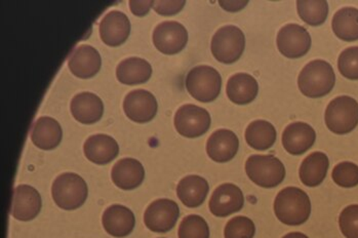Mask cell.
Listing matches in <instances>:
<instances>
[{"label": "cell", "instance_id": "obj_38", "mask_svg": "<svg viewBox=\"0 0 358 238\" xmlns=\"http://www.w3.org/2000/svg\"><path fill=\"white\" fill-rule=\"evenodd\" d=\"M248 1H241V2H220V6L222 8H225L226 10H229V12H237V10H241L243 6H247Z\"/></svg>", "mask_w": 358, "mask_h": 238}, {"label": "cell", "instance_id": "obj_28", "mask_svg": "<svg viewBox=\"0 0 358 238\" xmlns=\"http://www.w3.org/2000/svg\"><path fill=\"white\" fill-rule=\"evenodd\" d=\"M278 138L275 127L266 120L252 121L245 131V141L252 148L264 151L270 149Z\"/></svg>", "mask_w": 358, "mask_h": 238}, {"label": "cell", "instance_id": "obj_3", "mask_svg": "<svg viewBox=\"0 0 358 238\" xmlns=\"http://www.w3.org/2000/svg\"><path fill=\"white\" fill-rule=\"evenodd\" d=\"M52 195L59 208L73 211L85 204L89 189L80 176L65 173L57 177L52 183Z\"/></svg>", "mask_w": 358, "mask_h": 238}, {"label": "cell", "instance_id": "obj_10", "mask_svg": "<svg viewBox=\"0 0 358 238\" xmlns=\"http://www.w3.org/2000/svg\"><path fill=\"white\" fill-rule=\"evenodd\" d=\"M278 50L289 59L305 56L311 48V36L308 31L298 24L283 26L276 38Z\"/></svg>", "mask_w": 358, "mask_h": 238}, {"label": "cell", "instance_id": "obj_19", "mask_svg": "<svg viewBox=\"0 0 358 238\" xmlns=\"http://www.w3.org/2000/svg\"><path fill=\"white\" fill-rule=\"evenodd\" d=\"M85 158L99 165L109 164L117 158L120 146L108 134H98L90 136L83 145Z\"/></svg>", "mask_w": 358, "mask_h": 238}, {"label": "cell", "instance_id": "obj_15", "mask_svg": "<svg viewBox=\"0 0 358 238\" xmlns=\"http://www.w3.org/2000/svg\"><path fill=\"white\" fill-rule=\"evenodd\" d=\"M101 39L110 46H118L127 41L131 33V22L124 13L111 10L100 23Z\"/></svg>", "mask_w": 358, "mask_h": 238}, {"label": "cell", "instance_id": "obj_9", "mask_svg": "<svg viewBox=\"0 0 358 238\" xmlns=\"http://www.w3.org/2000/svg\"><path fill=\"white\" fill-rule=\"evenodd\" d=\"M179 217L177 202L162 198L153 202L145 211L144 223L153 232L166 233L175 227Z\"/></svg>", "mask_w": 358, "mask_h": 238}, {"label": "cell", "instance_id": "obj_22", "mask_svg": "<svg viewBox=\"0 0 358 238\" xmlns=\"http://www.w3.org/2000/svg\"><path fill=\"white\" fill-rule=\"evenodd\" d=\"M111 178L114 184L122 190L137 188L145 178V169L139 160L124 158L112 167Z\"/></svg>", "mask_w": 358, "mask_h": 238}, {"label": "cell", "instance_id": "obj_39", "mask_svg": "<svg viewBox=\"0 0 358 238\" xmlns=\"http://www.w3.org/2000/svg\"><path fill=\"white\" fill-rule=\"evenodd\" d=\"M282 238H309L307 235L303 234V233L300 232H292L289 233V234L285 235Z\"/></svg>", "mask_w": 358, "mask_h": 238}, {"label": "cell", "instance_id": "obj_35", "mask_svg": "<svg viewBox=\"0 0 358 238\" xmlns=\"http://www.w3.org/2000/svg\"><path fill=\"white\" fill-rule=\"evenodd\" d=\"M339 225L345 237L358 238V204H352L343 209Z\"/></svg>", "mask_w": 358, "mask_h": 238}, {"label": "cell", "instance_id": "obj_37", "mask_svg": "<svg viewBox=\"0 0 358 238\" xmlns=\"http://www.w3.org/2000/svg\"><path fill=\"white\" fill-rule=\"evenodd\" d=\"M129 8L134 15L143 17L148 14L150 8H153V1H129Z\"/></svg>", "mask_w": 358, "mask_h": 238}, {"label": "cell", "instance_id": "obj_23", "mask_svg": "<svg viewBox=\"0 0 358 238\" xmlns=\"http://www.w3.org/2000/svg\"><path fill=\"white\" fill-rule=\"evenodd\" d=\"M62 138V127L56 119L43 116L33 125L31 141L39 149H55L60 145Z\"/></svg>", "mask_w": 358, "mask_h": 238}, {"label": "cell", "instance_id": "obj_21", "mask_svg": "<svg viewBox=\"0 0 358 238\" xmlns=\"http://www.w3.org/2000/svg\"><path fill=\"white\" fill-rule=\"evenodd\" d=\"M72 115L83 125H93L102 118L104 104L93 92H83L74 96L70 105Z\"/></svg>", "mask_w": 358, "mask_h": 238}, {"label": "cell", "instance_id": "obj_5", "mask_svg": "<svg viewBox=\"0 0 358 238\" xmlns=\"http://www.w3.org/2000/svg\"><path fill=\"white\" fill-rule=\"evenodd\" d=\"M248 177L263 188H274L285 178V167L273 155H252L245 162Z\"/></svg>", "mask_w": 358, "mask_h": 238}, {"label": "cell", "instance_id": "obj_12", "mask_svg": "<svg viewBox=\"0 0 358 238\" xmlns=\"http://www.w3.org/2000/svg\"><path fill=\"white\" fill-rule=\"evenodd\" d=\"M157 101L148 90H135L127 94L124 101L125 115L138 123L149 122L157 113Z\"/></svg>", "mask_w": 358, "mask_h": 238}, {"label": "cell", "instance_id": "obj_1", "mask_svg": "<svg viewBox=\"0 0 358 238\" xmlns=\"http://www.w3.org/2000/svg\"><path fill=\"white\" fill-rule=\"evenodd\" d=\"M274 211L281 223L299 226L304 224L310 217V198L302 189L287 187L276 196Z\"/></svg>", "mask_w": 358, "mask_h": 238}, {"label": "cell", "instance_id": "obj_27", "mask_svg": "<svg viewBox=\"0 0 358 238\" xmlns=\"http://www.w3.org/2000/svg\"><path fill=\"white\" fill-rule=\"evenodd\" d=\"M329 160L324 152H313L303 160L300 167L301 181L308 187H316L324 182L329 171Z\"/></svg>", "mask_w": 358, "mask_h": 238}, {"label": "cell", "instance_id": "obj_26", "mask_svg": "<svg viewBox=\"0 0 358 238\" xmlns=\"http://www.w3.org/2000/svg\"><path fill=\"white\" fill-rule=\"evenodd\" d=\"M152 67L149 62L141 58L124 59L118 64L116 76L120 83L127 85H141L150 79Z\"/></svg>", "mask_w": 358, "mask_h": 238}, {"label": "cell", "instance_id": "obj_33", "mask_svg": "<svg viewBox=\"0 0 358 238\" xmlns=\"http://www.w3.org/2000/svg\"><path fill=\"white\" fill-rule=\"evenodd\" d=\"M334 182L343 188H352L358 185V165L344 162L336 165L331 174Z\"/></svg>", "mask_w": 358, "mask_h": 238}, {"label": "cell", "instance_id": "obj_16", "mask_svg": "<svg viewBox=\"0 0 358 238\" xmlns=\"http://www.w3.org/2000/svg\"><path fill=\"white\" fill-rule=\"evenodd\" d=\"M102 65L100 54L94 46L81 45L72 52L68 67L79 78H91L98 74Z\"/></svg>", "mask_w": 358, "mask_h": 238}, {"label": "cell", "instance_id": "obj_2", "mask_svg": "<svg viewBox=\"0 0 358 238\" xmlns=\"http://www.w3.org/2000/svg\"><path fill=\"white\" fill-rule=\"evenodd\" d=\"M336 75L331 64L314 59L307 64L298 78L299 89L304 96L316 99L327 96L335 87Z\"/></svg>", "mask_w": 358, "mask_h": 238}, {"label": "cell", "instance_id": "obj_18", "mask_svg": "<svg viewBox=\"0 0 358 238\" xmlns=\"http://www.w3.org/2000/svg\"><path fill=\"white\" fill-rule=\"evenodd\" d=\"M316 133L311 125L304 122L291 123L282 134V145L292 155H301L313 146Z\"/></svg>", "mask_w": 358, "mask_h": 238}, {"label": "cell", "instance_id": "obj_14", "mask_svg": "<svg viewBox=\"0 0 358 238\" xmlns=\"http://www.w3.org/2000/svg\"><path fill=\"white\" fill-rule=\"evenodd\" d=\"M43 202L41 194L29 185H20L13 194V217L19 221H31L41 213Z\"/></svg>", "mask_w": 358, "mask_h": 238}, {"label": "cell", "instance_id": "obj_4", "mask_svg": "<svg viewBox=\"0 0 358 238\" xmlns=\"http://www.w3.org/2000/svg\"><path fill=\"white\" fill-rule=\"evenodd\" d=\"M186 89L199 102H213L218 98L222 89V77L215 68L196 66L186 76Z\"/></svg>", "mask_w": 358, "mask_h": 238}, {"label": "cell", "instance_id": "obj_25", "mask_svg": "<svg viewBox=\"0 0 358 238\" xmlns=\"http://www.w3.org/2000/svg\"><path fill=\"white\" fill-rule=\"evenodd\" d=\"M226 92L231 102L237 105H247L258 96L259 85L252 75L237 74L230 77Z\"/></svg>", "mask_w": 358, "mask_h": 238}, {"label": "cell", "instance_id": "obj_31", "mask_svg": "<svg viewBox=\"0 0 358 238\" xmlns=\"http://www.w3.org/2000/svg\"><path fill=\"white\" fill-rule=\"evenodd\" d=\"M179 238H210V228L201 216L189 215L179 227Z\"/></svg>", "mask_w": 358, "mask_h": 238}, {"label": "cell", "instance_id": "obj_17", "mask_svg": "<svg viewBox=\"0 0 358 238\" xmlns=\"http://www.w3.org/2000/svg\"><path fill=\"white\" fill-rule=\"evenodd\" d=\"M238 148V138L229 130H218L210 134L206 143L208 155L216 162H228L234 160Z\"/></svg>", "mask_w": 358, "mask_h": 238}, {"label": "cell", "instance_id": "obj_30", "mask_svg": "<svg viewBox=\"0 0 358 238\" xmlns=\"http://www.w3.org/2000/svg\"><path fill=\"white\" fill-rule=\"evenodd\" d=\"M296 8L301 19L310 26L322 25L329 15L327 1H298Z\"/></svg>", "mask_w": 358, "mask_h": 238}, {"label": "cell", "instance_id": "obj_32", "mask_svg": "<svg viewBox=\"0 0 358 238\" xmlns=\"http://www.w3.org/2000/svg\"><path fill=\"white\" fill-rule=\"evenodd\" d=\"M256 234V226L248 217L238 216L232 218L226 224L224 235L225 238H254Z\"/></svg>", "mask_w": 358, "mask_h": 238}, {"label": "cell", "instance_id": "obj_13", "mask_svg": "<svg viewBox=\"0 0 358 238\" xmlns=\"http://www.w3.org/2000/svg\"><path fill=\"white\" fill-rule=\"evenodd\" d=\"M245 206V196L236 185L226 183L219 186L212 194L210 213L216 217H227L241 211Z\"/></svg>", "mask_w": 358, "mask_h": 238}, {"label": "cell", "instance_id": "obj_20", "mask_svg": "<svg viewBox=\"0 0 358 238\" xmlns=\"http://www.w3.org/2000/svg\"><path fill=\"white\" fill-rule=\"evenodd\" d=\"M102 223L108 234L114 237H125L135 228L136 218L127 206L114 204L105 209Z\"/></svg>", "mask_w": 358, "mask_h": 238}, {"label": "cell", "instance_id": "obj_11", "mask_svg": "<svg viewBox=\"0 0 358 238\" xmlns=\"http://www.w3.org/2000/svg\"><path fill=\"white\" fill-rule=\"evenodd\" d=\"M187 43V30L179 22H162L153 31V43L162 54H178L184 50Z\"/></svg>", "mask_w": 358, "mask_h": 238}, {"label": "cell", "instance_id": "obj_7", "mask_svg": "<svg viewBox=\"0 0 358 238\" xmlns=\"http://www.w3.org/2000/svg\"><path fill=\"white\" fill-rule=\"evenodd\" d=\"M245 48V37L236 26L220 28L212 39L213 56L224 64H232L241 58Z\"/></svg>", "mask_w": 358, "mask_h": 238}, {"label": "cell", "instance_id": "obj_34", "mask_svg": "<svg viewBox=\"0 0 358 238\" xmlns=\"http://www.w3.org/2000/svg\"><path fill=\"white\" fill-rule=\"evenodd\" d=\"M340 74L351 80H358V46L343 50L338 59Z\"/></svg>", "mask_w": 358, "mask_h": 238}, {"label": "cell", "instance_id": "obj_24", "mask_svg": "<svg viewBox=\"0 0 358 238\" xmlns=\"http://www.w3.org/2000/svg\"><path fill=\"white\" fill-rule=\"evenodd\" d=\"M210 186L208 181L201 176L191 175L182 178L177 186V195L184 206L199 208L208 196Z\"/></svg>", "mask_w": 358, "mask_h": 238}, {"label": "cell", "instance_id": "obj_29", "mask_svg": "<svg viewBox=\"0 0 358 238\" xmlns=\"http://www.w3.org/2000/svg\"><path fill=\"white\" fill-rule=\"evenodd\" d=\"M331 27L336 36L344 41H358V10L343 8L334 15Z\"/></svg>", "mask_w": 358, "mask_h": 238}, {"label": "cell", "instance_id": "obj_36", "mask_svg": "<svg viewBox=\"0 0 358 238\" xmlns=\"http://www.w3.org/2000/svg\"><path fill=\"white\" fill-rule=\"evenodd\" d=\"M185 4V1H153V8L157 14L171 15L178 14Z\"/></svg>", "mask_w": 358, "mask_h": 238}, {"label": "cell", "instance_id": "obj_6", "mask_svg": "<svg viewBox=\"0 0 358 238\" xmlns=\"http://www.w3.org/2000/svg\"><path fill=\"white\" fill-rule=\"evenodd\" d=\"M326 125L331 133H351L358 125V103L348 96L334 99L326 110Z\"/></svg>", "mask_w": 358, "mask_h": 238}, {"label": "cell", "instance_id": "obj_8", "mask_svg": "<svg viewBox=\"0 0 358 238\" xmlns=\"http://www.w3.org/2000/svg\"><path fill=\"white\" fill-rule=\"evenodd\" d=\"M210 113L204 108L193 104L180 107L175 115V127L178 133L186 138H199L210 127Z\"/></svg>", "mask_w": 358, "mask_h": 238}]
</instances>
